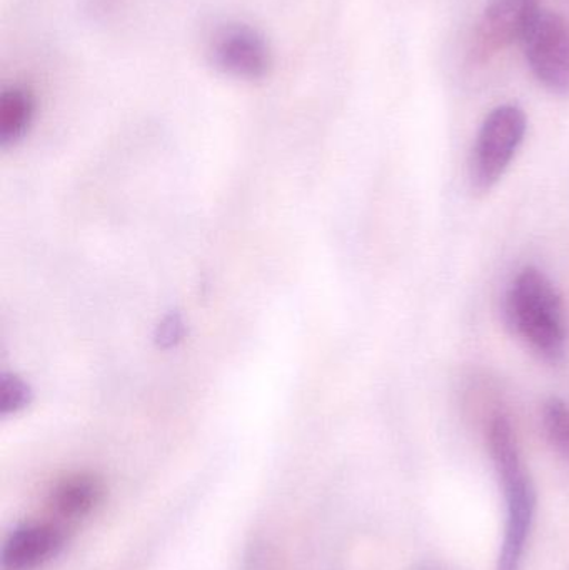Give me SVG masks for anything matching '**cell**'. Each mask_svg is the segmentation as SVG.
Instances as JSON below:
<instances>
[{
  "label": "cell",
  "mask_w": 569,
  "mask_h": 570,
  "mask_svg": "<svg viewBox=\"0 0 569 570\" xmlns=\"http://www.w3.org/2000/svg\"><path fill=\"white\" fill-rule=\"evenodd\" d=\"M503 317L514 337L548 364L563 361L568 317L563 297L553 281L528 266L511 281L503 301Z\"/></svg>",
  "instance_id": "1"
},
{
  "label": "cell",
  "mask_w": 569,
  "mask_h": 570,
  "mask_svg": "<svg viewBox=\"0 0 569 570\" xmlns=\"http://www.w3.org/2000/svg\"><path fill=\"white\" fill-rule=\"evenodd\" d=\"M488 448L507 504L497 570H521L537 515V489L521 455L513 425L503 415L490 422Z\"/></svg>",
  "instance_id": "2"
},
{
  "label": "cell",
  "mask_w": 569,
  "mask_h": 570,
  "mask_svg": "<svg viewBox=\"0 0 569 570\" xmlns=\"http://www.w3.org/2000/svg\"><path fill=\"white\" fill-rule=\"evenodd\" d=\"M527 130V114L514 104H504L488 114L471 150L470 183L474 193H490L503 179Z\"/></svg>",
  "instance_id": "3"
},
{
  "label": "cell",
  "mask_w": 569,
  "mask_h": 570,
  "mask_svg": "<svg viewBox=\"0 0 569 570\" xmlns=\"http://www.w3.org/2000/svg\"><path fill=\"white\" fill-rule=\"evenodd\" d=\"M520 42L534 79L553 96L569 99V19L541 10Z\"/></svg>",
  "instance_id": "4"
},
{
  "label": "cell",
  "mask_w": 569,
  "mask_h": 570,
  "mask_svg": "<svg viewBox=\"0 0 569 570\" xmlns=\"http://www.w3.org/2000/svg\"><path fill=\"white\" fill-rule=\"evenodd\" d=\"M209 56L216 69L234 79H263L273 66V53L263 33L244 23L217 30L210 40Z\"/></svg>",
  "instance_id": "5"
},
{
  "label": "cell",
  "mask_w": 569,
  "mask_h": 570,
  "mask_svg": "<svg viewBox=\"0 0 569 570\" xmlns=\"http://www.w3.org/2000/svg\"><path fill=\"white\" fill-rule=\"evenodd\" d=\"M540 12L541 0H490L478 22L471 56L478 63L493 59L521 40Z\"/></svg>",
  "instance_id": "6"
},
{
  "label": "cell",
  "mask_w": 569,
  "mask_h": 570,
  "mask_svg": "<svg viewBox=\"0 0 569 570\" xmlns=\"http://www.w3.org/2000/svg\"><path fill=\"white\" fill-rule=\"evenodd\" d=\"M69 528L52 521H27L17 525L2 546V570H37L66 548Z\"/></svg>",
  "instance_id": "7"
},
{
  "label": "cell",
  "mask_w": 569,
  "mask_h": 570,
  "mask_svg": "<svg viewBox=\"0 0 569 570\" xmlns=\"http://www.w3.org/2000/svg\"><path fill=\"white\" fill-rule=\"evenodd\" d=\"M106 495L102 479L94 472H72L52 485L47 495L50 515L60 524L69 525L89 518Z\"/></svg>",
  "instance_id": "8"
},
{
  "label": "cell",
  "mask_w": 569,
  "mask_h": 570,
  "mask_svg": "<svg viewBox=\"0 0 569 570\" xmlns=\"http://www.w3.org/2000/svg\"><path fill=\"white\" fill-rule=\"evenodd\" d=\"M36 96L26 86H10L0 96V146H16L27 136L36 117Z\"/></svg>",
  "instance_id": "9"
},
{
  "label": "cell",
  "mask_w": 569,
  "mask_h": 570,
  "mask_svg": "<svg viewBox=\"0 0 569 570\" xmlns=\"http://www.w3.org/2000/svg\"><path fill=\"white\" fill-rule=\"evenodd\" d=\"M543 428L551 445L569 461V407L567 402L551 397L545 404Z\"/></svg>",
  "instance_id": "10"
},
{
  "label": "cell",
  "mask_w": 569,
  "mask_h": 570,
  "mask_svg": "<svg viewBox=\"0 0 569 570\" xmlns=\"http://www.w3.org/2000/svg\"><path fill=\"white\" fill-rule=\"evenodd\" d=\"M32 402V389L16 374L3 372L0 377V414L2 417L17 414Z\"/></svg>",
  "instance_id": "11"
},
{
  "label": "cell",
  "mask_w": 569,
  "mask_h": 570,
  "mask_svg": "<svg viewBox=\"0 0 569 570\" xmlns=\"http://www.w3.org/2000/svg\"><path fill=\"white\" fill-rule=\"evenodd\" d=\"M186 335V322L179 312H170L156 328V344L160 348L176 347Z\"/></svg>",
  "instance_id": "12"
}]
</instances>
